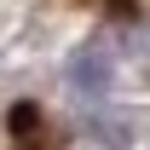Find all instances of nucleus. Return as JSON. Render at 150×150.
Returning a JSON list of instances; mask_svg holds the SVG:
<instances>
[{
    "label": "nucleus",
    "mask_w": 150,
    "mask_h": 150,
    "mask_svg": "<svg viewBox=\"0 0 150 150\" xmlns=\"http://www.w3.org/2000/svg\"><path fill=\"white\" fill-rule=\"evenodd\" d=\"M104 12H133V0H98Z\"/></svg>",
    "instance_id": "nucleus-1"
}]
</instances>
